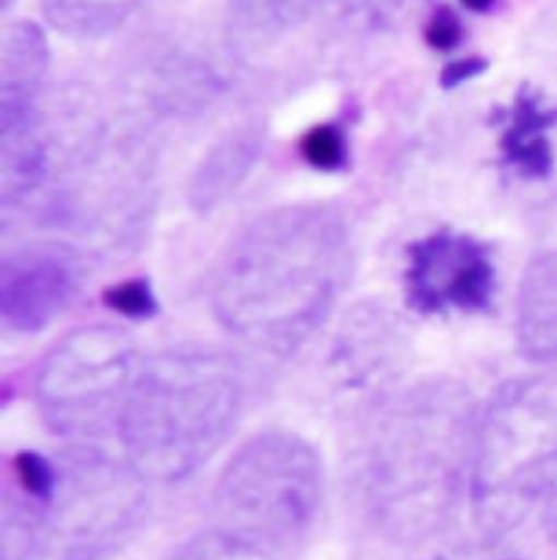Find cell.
<instances>
[{
	"label": "cell",
	"mask_w": 557,
	"mask_h": 560,
	"mask_svg": "<svg viewBox=\"0 0 557 560\" xmlns=\"http://www.w3.org/2000/svg\"><path fill=\"white\" fill-rule=\"evenodd\" d=\"M351 269V234L337 210L277 208L225 254L212 288L214 314L249 347L289 353L327 320Z\"/></svg>",
	"instance_id": "1"
},
{
	"label": "cell",
	"mask_w": 557,
	"mask_h": 560,
	"mask_svg": "<svg viewBox=\"0 0 557 560\" xmlns=\"http://www.w3.org/2000/svg\"><path fill=\"white\" fill-rule=\"evenodd\" d=\"M479 412L453 380L416 384L388 401L364 458V491L379 528L416 544L440 533L471 487Z\"/></svg>",
	"instance_id": "2"
},
{
	"label": "cell",
	"mask_w": 557,
	"mask_h": 560,
	"mask_svg": "<svg viewBox=\"0 0 557 560\" xmlns=\"http://www.w3.org/2000/svg\"><path fill=\"white\" fill-rule=\"evenodd\" d=\"M242 401V371L227 351L179 345L153 355L118 430L127 463L146 482L190 478L232 436Z\"/></svg>",
	"instance_id": "3"
},
{
	"label": "cell",
	"mask_w": 557,
	"mask_h": 560,
	"mask_svg": "<svg viewBox=\"0 0 557 560\" xmlns=\"http://www.w3.org/2000/svg\"><path fill=\"white\" fill-rule=\"evenodd\" d=\"M557 467V393L543 382H510L479 415L471 498L477 522L499 535L545 498Z\"/></svg>",
	"instance_id": "4"
},
{
	"label": "cell",
	"mask_w": 557,
	"mask_h": 560,
	"mask_svg": "<svg viewBox=\"0 0 557 560\" xmlns=\"http://www.w3.org/2000/svg\"><path fill=\"white\" fill-rule=\"evenodd\" d=\"M320 502L316 450L298 434L269 430L249 439L225 465L214 487V528L278 559L309 535Z\"/></svg>",
	"instance_id": "5"
},
{
	"label": "cell",
	"mask_w": 557,
	"mask_h": 560,
	"mask_svg": "<svg viewBox=\"0 0 557 560\" xmlns=\"http://www.w3.org/2000/svg\"><path fill=\"white\" fill-rule=\"evenodd\" d=\"M144 362L127 331L76 327L39 362L33 386L39 417L57 436L79 443L118 432Z\"/></svg>",
	"instance_id": "6"
},
{
	"label": "cell",
	"mask_w": 557,
	"mask_h": 560,
	"mask_svg": "<svg viewBox=\"0 0 557 560\" xmlns=\"http://www.w3.org/2000/svg\"><path fill=\"white\" fill-rule=\"evenodd\" d=\"M57 478L44 511V555L50 560H105L142 526L144 478L92 447L57 458Z\"/></svg>",
	"instance_id": "7"
},
{
	"label": "cell",
	"mask_w": 557,
	"mask_h": 560,
	"mask_svg": "<svg viewBox=\"0 0 557 560\" xmlns=\"http://www.w3.org/2000/svg\"><path fill=\"white\" fill-rule=\"evenodd\" d=\"M497 273L486 245L458 232H436L407 252V301L425 314L479 312L490 305Z\"/></svg>",
	"instance_id": "8"
},
{
	"label": "cell",
	"mask_w": 557,
	"mask_h": 560,
	"mask_svg": "<svg viewBox=\"0 0 557 560\" xmlns=\"http://www.w3.org/2000/svg\"><path fill=\"white\" fill-rule=\"evenodd\" d=\"M81 267L59 243H37L4 256L0 267V314L15 331L33 334L50 325L74 299Z\"/></svg>",
	"instance_id": "9"
},
{
	"label": "cell",
	"mask_w": 557,
	"mask_h": 560,
	"mask_svg": "<svg viewBox=\"0 0 557 560\" xmlns=\"http://www.w3.org/2000/svg\"><path fill=\"white\" fill-rule=\"evenodd\" d=\"M405 353L401 323L383 310H362L346 320L329 353L335 382L351 393H372L394 377Z\"/></svg>",
	"instance_id": "10"
},
{
	"label": "cell",
	"mask_w": 557,
	"mask_h": 560,
	"mask_svg": "<svg viewBox=\"0 0 557 560\" xmlns=\"http://www.w3.org/2000/svg\"><path fill=\"white\" fill-rule=\"evenodd\" d=\"M48 42L31 20L4 26L0 39V116L39 112V92L48 70Z\"/></svg>",
	"instance_id": "11"
},
{
	"label": "cell",
	"mask_w": 557,
	"mask_h": 560,
	"mask_svg": "<svg viewBox=\"0 0 557 560\" xmlns=\"http://www.w3.org/2000/svg\"><path fill=\"white\" fill-rule=\"evenodd\" d=\"M517 338L528 360L557 362V249L536 256L521 280Z\"/></svg>",
	"instance_id": "12"
},
{
	"label": "cell",
	"mask_w": 557,
	"mask_h": 560,
	"mask_svg": "<svg viewBox=\"0 0 557 560\" xmlns=\"http://www.w3.org/2000/svg\"><path fill=\"white\" fill-rule=\"evenodd\" d=\"M264 147L260 127L242 125L225 133L205 153L190 182V201L197 210L210 212L229 199L253 171Z\"/></svg>",
	"instance_id": "13"
},
{
	"label": "cell",
	"mask_w": 557,
	"mask_h": 560,
	"mask_svg": "<svg viewBox=\"0 0 557 560\" xmlns=\"http://www.w3.org/2000/svg\"><path fill=\"white\" fill-rule=\"evenodd\" d=\"M557 122V112L534 90L523 88L508 109L501 133V153L519 175L541 179L552 173L554 151L549 131Z\"/></svg>",
	"instance_id": "14"
},
{
	"label": "cell",
	"mask_w": 557,
	"mask_h": 560,
	"mask_svg": "<svg viewBox=\"0 0 557 560\" xmlns=\"http://www.w3.org/2000/svg\"><path fill=\"white\" fill-rule=\"evenodd\" d=\"M142 0H42L44 18L63 35L98 39L120 28Z\"/></svg>",
	"instance_id": "15"
},
{
	"label": "cell",
	"mask_w": 557,
	"mask_h": 560,
	"mask_svg": "<svg viewBox=\"0 0 557 560\" xmlns=\"http://www.w3.org/2000/svg\"><path fill=\"white\" fill-rule=\"evenodd\" d=\"M320 0H232L242 31L256 37H277L298 26Z\"/></svg>",
	"instance_id": "16"
},
{
	"label": "cell",
	"mask_w": 557,
	"mask_h": 560,
	"mask_svg": "<svg viewBox=\"0 0 557 560\" xmlns=\"http://www.w3.org/2000/svg\"><path fill=\"white\" fill-rule=\"evenodd\" d=\"M168 560H277L218 528L205 530L181 544Z\"/></svg>",
	"instance_id": "17"
},
{
	"label": "cell",
	"mask_w": 557,
	"mask_h": 560,
	"mask_svg": "<svg viewBox=\"0 0 557 560\" xmlns=\"http://www.w3.org/2000/svg\"><path fill=\"white\" fill-rule=\"evenodd\" d=\"M346 153H348V147H346L344 129L331 122L309 129L300 142V155L305 158V162L311 168L327 171V173L340 171L346 164Z\"/></svg>",
	"instance_id": "18"
},
{
	"label": "cell",
	"mask_w": 557,
	"mask_h": 560,
	"mask_svg": "<svg viewBox=\"0 0 557 560\" xmlns=\"http://www.w3.org/2000/svg\"><path fill=\"white\" fill-rule=\"evenodd\" d=\"M107 303L125 316L144 318L155 312V296L146 281H125L107 292Z\"/></svg>",
	"instance_id": "19"
},
{
	"label": "cell",
	"mask_w": 557,
	"mask_h": 560,
	"mask_svg": "<svg viewBox=\"0 0 557 560\" xmlns=\"http://www.w3.org/2000/svg\"><path fill=\"white\" fill-rule=\"evenodd\" d=\"M464 26L460 15L449 9L440 7L434 11L429 24H427V42L438 50H451L462 42Z\"/></svg>",
	"instance_id": "20"
},
{
	"label": "cell",
	"mask_w": 557,
	"mask_h": 560,
	"mask_svg": "<svg viewBox=\"0 0 557 560\" xmlns=\"http://www.w3.org/2000/svg\"><path fill=\"white\" fill-rule=\"evenodd\" d=\"M486 68V61L479 59V57H469V59H462V61H455L451 63L445 74H442V81L445 85H460L473 77H477L482 70Z\"/></svg>",
	"instance_id": "21"
},
{
	"label": "cell",
	"mask_w": 557,
	"mask_h": 560,
	"mask_svg": "<svg viewBox=\"0 0 557 560\" xmlns=\"http://www.w3.org/2000/svg\"><path fill=\"white\" fill-rule=\"evenodd\" d=\"M543 509H545V526H547V533L552 535V539L557 541V467L554 471V478L545 491V498H543Z\"/></svg>",
	"instance_id": "22"
},
{
	"label": "cell",
	"mask_w": 557,
	"mask_h": 560,
	"mask_svg": "<svg viewBox=\"0 0 557 560\" xmlns=\"http://www.w3.org/2000/svg\"><path fill=\"white\" fill-rule=\"evenodd\" d=\"M344 2H346L355 13L375 18V15H381V13L390 11L399 0H344Z\"/></svg>",
	"instance_id": "23"
},
{
	"label": "cell",
	"mask_w": 557,
	"mask_h": 560,
	"mask_svg": "<svg viewBox=\"0 0 557 560\" xmlns=\"http://www.w3.org/2000/svg\"><path fill=\"white\" fill-rule=\"evenodd\" d=\"M462 2H464V7H466V9H471V11L486 13V11H490V9L495 7V2H497V0H462Z\"/></svg>",
	"instance_id": "24"
},
{
	"label": "cell",
	"mask_w": 557,
	"mask_h": 560,
	"mask_svg": "<svg viewBox=\"0 0 557 560\" xmlns=\"http://www.w3.org/2000/svg\"><path fill=\"white\" fill-rule=\"evenodd\" d=\"M11 2H13V0H2V9H9Z\"/></svg>",
	"instance_id": "25"
}]
</instances>
